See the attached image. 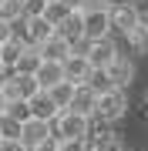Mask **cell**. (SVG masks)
I'll return each instance as SVG.
<instances>
[{
	"instance_id": "obj_35",
	"label": "cell",
	"mask_w": 148,
	"mask_h": 151,
	"mask_svg": "<svg viewBox=\"0 0 148 151\" xmlns=\"http://www.w3.org/2000/svg\"><path fill=\"white\" fill-rule=\"evenodd\" d=\"M47 4H51V0H47Z\"/></svg>"
},
{
	"instance_id": "obj_29",
	"label": "cell",
	"mask_w": 148,
	"mask_h": 151,
	"mask_svg": "<svg viewBox=\"0 0 148 151\" xmlns=\"http://www.w3.org/2000/svg\"><path fill=\"white\" fill-rule=\"evenodd\" d=\"M108 7H111V0H84L81 10H108Z\"/></svg>"
},
{
	"instance_id": "obj_19",
	"label": "cell",
	"mask_w": 148,
	"mask_h": 151,
	"mask_svg": "<svg viewBox=\"0 0 148 151\" xmlns=\"http://www.w3.org/2000/svg\"><path fill=\"white\" fill-rule=\"evenodd\" d=\"M47 94H51V101H54L57 108L64 111L67 104H71V94H74V84H71V81H57L54 87H47Z\"/></svg>"
},
{
	"instance_id": "obj_7",
	"label": "cell",
	"mask_w": 148,
	"mask_h": 151,
	"mask_svg": "<svg viewBox=\"0 0 148 151\" xmlns=\"http://www.w3.org/2000/svg\"><path fill=\"white\" fill-rule=\"evenodd\" d=\"M88 74H91V64H88V57H84V50H71V54L64 57V81L84 84Z\"/></svg>"
},
{
	"instance_id": "obj_20",
	"label": "cell",
	"mask_w": 148,
	"mask_h": 151,
	"mask_svg": "<svg viewBox=\"0 0 148 151\" xmlns=\"http://www.w3.org/2000/svg\"><path fill=\"white\" fill-rule=\"evenodd\" d=\"M84 84H88L94 94H104V91L115 87V84H111V77H108V70H101V67H91V74H88V81H84Z\"/></svg>"
},
{
	"instance_id": "obj_18",
	"label": "cell",
	"mask_w": 148,
	"mask_h": 151,
	"mask_svg": "<svg viewBox=\"0 0 148 151\" xmlns=\"http://www.w3.org/2000/svg\"><path fill=\"white\" fill-rule=\"evenodd\" d=\"M125 37H128V44H131L135 54H148V20H138Z\"/></svg>"
},
{
	"instance_id": "obj_28",
	"label": "cell",
	"mask_w": 148,
	"mask_h": 151,
	"mask_svg": "<svg viewBox=\"0 0 148 151\" xmlns=\"http://www.w3.org/2000/svg\"><path fill=\"white\" fill-rule=\"evenodd\" d=\"M14 34H17L14 30V20H4V17H0V44H7Z\"/></svg>"
},
{
	"instance_id": "obj_6",
	"label": "cell",
	"mask_w": 148,
	"mask_h": 151,
	"mask_svg": "<svg viewBox=\"0 0 148 151\" xmlns=\"http://www.w3.org/2000/svg\"><path fill=\"white\" fill-rule=\"evenodd\" d=\"M81 24H84V40H101L111 34L108 10H81Z\"/></svg>"
},
{
	"instance_id": "obj_13",
	"label": "cell",
	"mask_w": 148,
	"mask_h": 151,
	"mask_svg": "<svg viewBox=\"0 0 148 151\" xmlns=\"http://www.w3.org/2000/svg\"><path fill=\"white\" fill-rule=\"evenodd\" d=\"M37 50H40V57H44V60H64L74 47H71L64 37H61V34H51L44 44H37Z\"/></svg>"
},
{
	"instance_id": "obj_5",
	"label": "cell",
	"mask_w": 148,
	"mask_h": 151,
	"mask_svg": "<svg viewBox=\"0 0 148 151\" xmlns=\"http://www.w3.org/2000/svg\"><path fill=\"white\" fill-rule=\"evenodd\" d=\"M37 91H40V87H37V77H34V74H10L7 84H4L7 101H30Z\"/></svg>"
},
{
	"instance_id": "obj_21",
	"label": "cell",
	"mask_w": 148,
	"mask_h": 151,
	"mask_svg": "<svg viewBox=\"0 0 148 151\" xmlns=\"http://www.w3.org/2000/svg\"><path fill=\"white\" fill-rule=\"evenodd\" d=\"M67 14H71V7H67V4H61V0H51V4L44 7V17H47L51 24H54V27H57L61 20H64Z\"/></svg>"
},
{
	"instance_id": "obj_12",
	"label": "cell",
	"mask_w": 148,
	"mask_h": 151,
	"mask_svg": "<svg viewBox=\"0 0 148 151\" xmlns=\"http://www.w3.org/2000/svg\"><path fill=\"white\" fill-rule=\"evenodd\" d=\"M94 104H98V94H94L88 84H74V94H71V104H67V108L91 118V114H94Z\"/></svg>"
},
{
	"instance_id": "obj_11",
	"label": "cell",
	"mask_w": 148,
	"mask_h": 151,
	"mask_svg": "<svg viewBox=\"0 0 148 151\" xmlns=\"http://www.w3.org/2000/svg\"><path fill=\"white\" fill-rule=\"evenodd\" d=\"M108 17H111V30H118V34H128L142 20L138 7H108Z\"/></svg>"
},
{
	"instance_id": "obj_30",
	"label": "cell",
	"mask_w": 148,
	"mask_h": 151,
	"mask_svg": "<svg viewBox=\"0 0 148 151\" xmlns=\"http://www.w3.org/2000/svg\"><path fill=\"white\" fill-rule=\"evenodd\" d=\"M30 151H57V138L51 134V138H44V141H40V145H34Z\"/></svg>"
},
{
	"instance_id": "obj_16",
	"label": "cell",
	"mask_w": 148,
	"mask_h": 151,
	"mask_svg": "<svg viewBox=\"0 0 148 151\" xmlns=\"http://www.w3.org/2000/svg\"><path fill=\"white\" fill-rule=\"evenodd\" d=\"M104 70H108V77H111V84H115V87H125V84H128V81L135 77V67L128 64V60L121 57V54L115 57V64H108Z\"/></svg>"
},
{
	"instance_id": "obj_10",
	"label": "cell",
	"mask_w": 148,
	"mask_h": 151,
	"mask_svg": "<svg viewBox=\"0 0 148 151\" xmlns=\"http://www.w3.org/2000/svg\"><path fill=\"white\" fill-rule=\"evenodd\" d=\"M34 77H37V87H40V91L54 87L57 81H64V60H40V67L34 70Z\"/></svg>"
},
{
	"instance_id": "obj_25",
	"label": "cell",
	"mask_w": 148,
	"mask_h": 151,
	"mask_svg": "<svg viewBox=\"0 0 148 151\" xmlns=\"http://www.w3.org/2000/svg\"><path fill=\"white\" fill-rule=\"evenodd\" d=\"M57 151H88V145H84V138H64L57 141Z\"/></svg>"
},
{
	"instance_id": "obj_32",
	"label": "cell",
	"mask_w": 148,
	"mask_h": 151,
	"mask_svg": "<svg viewBox=\"0 0 148 151\" xmlns=\"http://www.w3.org/2000/svg\"><path fill=\"white\" fill-rule=\"evenodd\" d=\"M7 77H10V70H7L4 64H0V91H4V84H7Z\"/></svg>"
},
{
	"instance_id": "obj_22",
	"label": "cell",
	"mask_w": 148,
	"mask_h": 151,
	"mask_svg": "<svg viewBox=\"0 0 148 151\" xmlns=\"http://www.w3.org/2000/svg\"><path fill=\"white\" fill-rule=\"evenodd\" d=\"M0 17L4 20H20L24 17V0H0Z\"/></svg>"
},
{
	"instance_id": "obj_4",
	"label": "cell",
	"mask_w": 148,
	"mask_h": 151,
	"mask_svg": "<svg viewBox=\"0 0 148 151\" xmlns=\"http://www.w3.org/2000/svg\"><path fill=\"white\" fill-rule=\"evenodd\" d=\"M84 57H88V64L91 67H108V64H115V57H118V44L111 40V37H101V40H88V47H84Z\"/></svg>"
},
{
	"instance_id": "obj_2",
	"label": "cell",
	"mask_w": 148,
	"mask_h": 151,
	"mask_svg": "<svg viewBox=\"0 0 148 151\" xmlns=\"http://www.w3.org/2000/svg\"><path fill=\"white\" fill-rule=\"evenodd\" d=\"M125 111H128L125 87H111V91L98 94V104H94V114H91V118H98V121H104V124H111V121L125 118Z\"/></svg>"
},
{
	"instance_id": "obj_24",
	"label": "cell",
	"mask_w": 148,
	"mask_h": 151,
	"mask_svg": "<svg viewBox=\"0 0 148 151\" xmlns=\"http://www.w3.org/2000/svg\"><path fill=\"white\" fill-rule=\"evenodd\" d=\"M7 114H10L14 121H27L30 118V108H27V101H10V104H7Z\"/></svg>"
},
{
	"instance_id": "obj_8",
	"label": "cell",
	"mask_w": 148,
	"mask_h": 151,
	"mask_svg": "<svg viewBox=\"0 0 148 151\" xmlns=\"http://www.w3.org/2000/svg\"><path fill=\"white\" fill-rule=\"evenodd\" d=\"M44 138H51V121H40V118H30L27 121H20V141L27 148H34V145H40Z\"/></svg>"
},
{
	"instance_id": "obj_15",
	"label": "cell",
	"mask_w": 148,
	"mask_h": 151,
	"mask_svg": "<svg viewBox=\"0 0 148 151\" xmlns=\"http://www.w3.org/2000/svg\"><path fill=\"white\" fill-rule=\"evenodd\" d=\"M27 108H30V114H34V118H40V121H51V118L61 111L57 104L51 101V94H47V91H37V94L27 101Z\"/></svg>"
},
{
	"instance_id": "obj_34",
	"label": "cell",
	"mask_w": 148,
	"mask_h": 151,
	"mask_svg": "<svg viewBox=\"0 0 148 151\" xmlns=\"http://www.w3.org/2000/svg\"><path fill=\"white\" fill-rule=\"evenodd\" d=\"M7 104H10V101H7V94H4V91H0V114H4V111H7Z\"/></svg>"
},
{
	"instance_id": "obj_26",
	"label": "cell",
	"mask_w": 148,
	"mask_h": 151,
	"mask_svg": "<svg viewBox=\"0 0 148 151\" xmlns=\"http://www.w3.org/2000/svg\"><path fill=\"white\" fill-rule=\"evenodd\" d=\"M47 7V0H24V17H40Z\"/></svg>"
},
{
	"instance_id": "obj_17",
	"label": "cell",
	"mask_w": 148,
	"mask_h": 151,
	"mask_svg": "<svg viewBox=\"0 0 148 151\" xmlns=\"http://www.w3.org/2000/svg\"><path fill=\"white\" fill-rule=\"evenodd\" d=\"M20 50H24V37H20V34H14L7 44H0V64H4L7 70H14V60L20 57Z\"/></svg>"
},
{
	"instance_id": "obj_1",
	"label": "cell",
	"mask_w": 148,
	"mask_h": 151,
	"mask_svg": "<svg viewBox=\"0 0 148 151\" xmlns=\"http://www.w3.org/2000/svg\"><path fill=\"white\" fill-rule=\"evenodd\" d=\"M88 131H91V118L71 111V108L57 111L54 118H51V134L57 141H64V138H88Z\"/></svg>"
},
{
	"instance_id": "obj_9",
	"label": "cell",
	"mask_w": 148,
	"mask_h": 151,
	"mask_svg": "<svg viewBox=\"0 0 148 151\" xmlns=\"http://www.w3.org/2000/svg\"><path fill=\"white\" fill-rule=\"evenodd\" d=\"M54 34H61V37H64L67 44H71V47H77V44L84 40V24H81V10H71L64 17V20L57 24L54 27Z\"/></svg>"
},
{
	"instance_id": "obj_3",
	"label": "cell",
	"mask_w": 148,
	"mask_h": 151,
	"mask_svg": "<svg viewBox=\"0 0 148 151\" xmlns=\"http://www.w3.org/2000/svg\"><path fill=\"white\" fill-rule=\"evenodd\" d=\"M14 30H20V37H24V44H44L51 34H54V24L47 20L44 14L40 17H20V20H14Z\"/></svg>"
},
{
	"instance_id": "obj_27",
	"label": "cell",
	"mask_w": 148,
	"mask_h": 151,
	"mask_svg": "<svg viewBox=\"0 0 148 151\" xmlns=\"http://www.w3.org/2000/svg\"><path fill=\"white\" fill-rule=\"evenodd\" d=\"M0 151H30L20 138H0Z\"/></svg>"
},
{
	"instance_id": "obj_33",
	"label": "cell",
	"mask_w": 148,
	"mask_h": 151,
	"mask_svg": "<svg viewBox=\"0 0 148 151\" xmlns=\"http://www.w3.org/2000/svg\"><path fill=\"white\" fill-rule=\"evenodd\" d=\"M61 4H67L71 10H81V4H84V0H61Z\"/></svg>"
},
{
	"instance_id": "obj_23",
	"label": "cell",
	"mask_w": 148,
	"mask_h": 151,
	"mask_svg": "<svg viewBox=\"0 0 148 151\" xmlns=\"http://www.w3.org/2000/svg\"><path fill=\"white\" fill-rule=\"evenodd\" d=\"M0 138H20V121H14L10 114H0Z\"/></svg>"
},
{
	"instance_id": "obj_14",
	"label": "cell",
	"mask_w": 148,
	"mask_h": 151,
	"mask_svg": "<svg viewBox=\"0 0 148 151\" xmlns=\"http://www.w3.org/2000/svg\"><path fill=\"white\" fill-rule=\"evenodd\" d=\"M40 60H44L40 50L34 47V44H24V50H20V57L14 60V70H10V74H34V70L40 67Z\"/></svg>"
},
{
	"instance_id": "obj_31",
	"label": "cell",
	"mask_w": 148,
	"mask_h": 151,
	"mask_svg": "<svg viewBox=\"0 0 148 151\" xmlns=\"http://www.w3.org/2000/svg\"><path fill=\"white\" fill-rule=\"evenodd\" d=\"M111 7H138V0H111Z\"/></svg>"
}]
</instances>
